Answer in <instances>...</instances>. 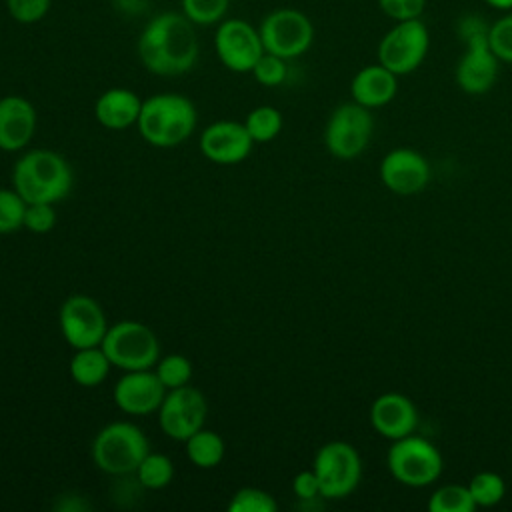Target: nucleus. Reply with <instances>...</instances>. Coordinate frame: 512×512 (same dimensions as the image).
<instances>
[{
    "mask_svg": "<svg viewBox=\"0 0 512 512\" xmlns=\"http://www.w3.org/2000/svg\"><path fill=\"white\" fill-rule=\"evenodd\" d=\"M136 52L150 74L182 76L200 56L196 26L182 12H160L144 24Z\"/></svg>",
    "mask_w": 512,
    "mask_h": 512,
    "instance_id": "nucleus-1",
    "label": "nucleus"
},
{
    "mask_svg": "<svg viewBox=\"0 0 512 512\" xmlns=\"http://www.w3.org/2000/svg\"><path fill=\"white\" fill-rule=\"evenodd\" d=\"M72 180L66 158L46 148L26 152L12 170L14 190L26 204H56L64 200L72 188Z\"/></svg>",
    "mask_w": 512,
    "mask_h": 512,
    "instance_id": "nucleus-2",
    "label": "nucleus"
},
{
    "mask_svg": "<svg viewBox=\"0 0 512 512\" xmlns=\"http://www.w3.org/2000/svg\"><path fill=\"white\" fill-rule=\"evenodd\" d=\"M140 136L156 148H174L190 138L196 128V108L190 98L162 92L142 100L138 116Z\"/></svg>",
    "mask_w": 512,
    "mask_h": 512,
    "instance_id": "nucleus-3",
    "label": "nucleus"
},
{
    "mask_svg": "<svg viewBox=\"0 0 512 512\" xmlns=\"http://www.w3.org/2000/svg\"><path fill=\"white\" fill-rule=\"evenodd\" d=\"M150 452L146 434L132 422H110L92 440V460L110 476L134 474Z\"/></svg>",
    "mask_w": 512,
    "mask_h": 512,
    "instance_id": "nucleus-4",
    "label": "nucleus"
},
{
    "mask_svg": "<svg viewBox=\"0 0 512 512\" xmlns=\"http://www.w3.org/2000/svg\"><path fill=\"white\" fill-rule=\"evenodd\" d=\"M460 34L466 42V50L456 64V84L466 94H486L496 84L500 64L488 44V28L482 26L478 18H464Z\"/></svg>",
    "mask_w": 512,
    "mask_h": 512,
    "instance_id": "nucleus-5",
    "label": "nucleus"
},
{
    "mask_svg": "<svg viewBox=\"0 0 512 512\" xmlns=\"http://www.w3.org/2000/svg\"><path fill=\"white\" fill-rule=\"evenodd\" d=\"M386 464L392 478L410 488H426L442 474L444 462L440 450L418 434H408L392 440L386 454Z\"/></svg>",
    "mask_w": 512,
    "mask_h": 512,
    "instance_id": "nucleus-6",
    "label": "nucleus"
},
{
    "mask_svg": "<svg viewBox=\"0 0 512 512\" xmlns=\"http://www.w3.org/2000/svg\"><path fill=\"white\" fill-rule=\"evenodd\" d=\"M100 348L110 364L128 370H146L156 366L160 358V342L152 328L136 320H122L108 326Z\"/></svg>",
    "mask_w": 512,
    "mask_h": 512,
    "instance_id": "nucleus-7",
    "label": "nucleus"
},
{
    "mask_svg": "<svg viewBox=\"0 0 512 512\" xmlns=\"http://www.w3.org/2000/svg\"><path fill=\"white\" fill-rule=\"evenodd\" d=\"M312 470L320 482V496L326 500H340L358 488L362 460L350 442L332 440L318 448Z\"/></svg>",
    "mask_w": 512,
    "mask_h": 512,
    "instance_id": "nucleus-8",
    "label": "nucleus"
},
{
    "mask_svg": "<svg viewBox=\"0 0 512 512\" xmlns=\"http://www.w3.org/2000/svg\"><path fill=\"white\" fill-rule=\"evenodd\" d=\"M264 52L292 60L310 50L314 42V24L298 8H276L258 24Z\"/></svg>",
    "mask_w": 512,
    "mask_h": 512,
    "instance_id": "nucleus-9",
    "label": "nucleus"
},
{
    "mask_svg": "<svg viewBox=\"0 0 512 512\" xmlns=\"http://www.w3.org/2000/svg\"><path fill=\"white\" fill-rule=\"evenodd\" d=\"M374 118L370 108L358 102H344L336 106L324 128L326 150L338 160H352L360 156L370 144Z\"/></svg>",
    "mask_w": 512,
    "mask_h": 512,
    "instance_id": "nucleus-10",
    "label": "nucleus"
},
{
    "mask_svg": "<svg viewBox=\"0 0 512 512\" xmlns=\"http://www.w3.org/2000/svg\"><path fill=\"white\" fill-rule=\"evenodd\" d=\"M430 48V34L420 18L396 22L378 44V62L396 76L414 72L426 58Z\"/></svg>",
    "mask_w": 512,
    "mask_h": 512,
    "instance_id": "nucleus-11",
    "label": "nucleus"
},
{
    "mask_svg": "<svg viewBox=\"0 0 512 512\" xmlns=\"http://www.w3.org/2000/svg\"><path fill=\"white\" fill-rule=\"evenodd\" d=\"M214 50L224 68L236 74L252 72L258 58L264 54L258 26L244 18H224L216 24Z\"/></svg>",
    "mask_w": 512,
    "mask_h": 512,
    "instance_id": "nucleus-12",
    "label": "nucleus"
},
{
    "mask_svg": "<svg viewBox=\"0 0 512 512\" xmlns=\"http://www.w3.org/2000/svg\"><path fill=\"white\" fill-rule=\"evenodd\" d=\"M208 404L204 394L194 386H180L166 392L158 408L160 430L178 442H186L194 432L204 428Z\"/></svg>",
    "mask_w": 512,
    "mask_h": 512,
    "instance_id": "nucleus-13",
    "label": "nucleus"
},
{
    "mask_svg": "<svg viewBox=\"0 0 512 512\" xmlns=\"http://www.w3.org/2000/svg\"><path fill=\"white\" fill-rule=\"evenodd\" d=\"M58 320H60V332L64 340L74 350L100 346L108 330V322L102 306L86 294L68 296L60 306Z\"/></svg>",
    "mask_w": 512,
    "mask_h": 512,
    "instance_id": "nucleus-14",
    "label": "nucleus"
},
{
    "mask_svg": "<svg viewBox=\"0 0 512 512\" xmlns=\"http://www.w3.org/2000/svg\"><path fill=\"white\" fill-rule=\"evenodd\" d=\"M382 184L396 196H414L422 192L430 178L432 168L424 154L414 148L390 150L378 168Z\"/></svg>",
    "mask_w": 512,
    "mask_h": 512,
    "instance_id": "nucleus-15",
    "label": "nucleus"
},
{
    "mask_svg": "<svg viewBox=\"0 0 512 512\" xmlns=\"http://www.w3.org/2000/svg\"><path fill=\"white\" fill-rule=\"evenodd\" d=\"M166 388L160 382L158 374L152 368L146 370H128L114 384L112 398L114 404L132 416H146L160 408Z\"/></svg>",
    "mask_w": 512,
    "mask_h": 512,
    "instance_id": "nucleus-16",
    "label": "nucleus"
},
{
    "mask_svg": "<svg viewBox=\"0 0 512 512\" xmlns=\"http://www.w3.org/2000/svg\"><path fill=\"white\" fill-rule=\"evenodd\" d=\"M252 146L244 122L236 120L212 122L200 134V152L214 164H238L248 158Z\"/></svg>",
    "mask_w": 512,
    "mask_h": 512,
    "instance_id": "nucleus-17",
    "label": "nucleus"
},
{
    "mask_svg": "<svg viewBox=\"0 0 512 512\" xmlns=\"http://www.w3.org/2000/svg\"><path fill=\"white\" fill-rule=\"evenodd\" d=\"M368 418L372 428L388 440L408 436L418 426V410L414 402L400 392H384L376 396Z\"/></svg>",
    "mask_w": 512,
    "mask_h": 512,
    "instance_id": "nucleus-18",
    "label": "nucleus"
},
{
    "mask_svg": "<svg viewBox=\"0 0 512 512\" xmlns=\"http://www.w3.org/2000/svg\"><path fill=\"white\" fill-rule=\"evenodd\" d=\"M36 110L30 100L18 94L0 98V150L18 152L34 136Z\"/></svg>",
    "mask_w": 512,
    "mask_h": 512,
    "instance_id": "nucleus-19",
    "label": "nucleus"
},
{
    "mask_svg": "<svg viewBox=\"0 0 512 512\" xmlns=\"http://www.w3.org/2000/svg\"><path fill=\"white\" fill-rule=\"evenodd\" d=\"M396 92H398V76L386 66H382L380 62L360 68L350 82L352 100L370 110L392 102Z\"/></svg>",
    "mask_w": 512,
    "mask_h": 512,
    "instance_id": "nucleus-20",
    "label": "nucleus"
},
{
    "mask_svg": "<svg viewBox=\"0 0 512 512\" xmlns=\"http://www.w3.org/2000/svg\"><path fill=\"white\" fill-rule=\"evenodd\" d=\"M142 100L130 88H108L94 104L98 124L108 130H126L138 122Z\"/></svg>",
    "mask_w": 512,
    "mask_h": 512,
    "instance_id": "nucleus-21",
    "label": "nucleus"
},
{
    "mask_svg": "<svg viewBox=\"0 0 512 512\" xmlns=\"http://www.w3.org/2000/svg\"><path fill=\"white\" fill-rule=\"evenodd\" d=\"M112 364L100 346L80 348L70 360V376L78 386L94 388L102 384L110 372Z\"/></svg>",
    "mask_w": 512,
    "mask_h": 512,
    "instance_id": "nucleus-22",
    "label": "nucleus"
},
{
    "mask_svg": "<svg viewBox=\"0 0 512 512\" xmlns=\"http://www.w3.org/2000/svg\"><path fill=\"white\" fill-rule=\"evenodd\" d=\"M224 440L214 430L200 428L190 438H186V456L198 468H216L224 458Z\"/></svg>",
    "mask_w": 512,
    "mask_h": 512,
    "instance_id": "nucleus-23",
    "label": "nucleus"
},
{
    "mask_svg": "<svg viewBox=\"0 0 512 512\" xmlns=\"http://www.w3.org/2000/svg\"><path fill=\"white\" fill-rule=\"evenodd\" d=\"M136 480L142 488L160 490L166 488L174 478V464L162 452H148L136 468Z\"/></svg>",
    "mask_w": 512,
    "mask_h": 512,
    "instance_id": "nucleus-24",
    "label": "nucleus"
},
{
    "mask_svg": "<svg viewBox=\"0 0 512 512\" xmlns=\"http://www.w3.org/2000/svg\"><path fill=\"white\" fill-rule=\"evenodd\" d=\"M430 512H474L478 506L468 490V484H444L428 498Z\"/></svg>",
    "mask_w": 512,
    "mask_h": 512,
    "instance_id": "nucleus-25",
    "label": "nucleus"
},
{
    "mask_svg": "<svg viewBox=\"0 0 512 512\" xmlns=\"http://www.w3.org/2000/svg\"><path fill=\"white\" fill-rule=\"evenodd\" d=\"M244 126L254 142H270L282 130V114L274 106H256L248 112Z\"/></svg>",
    "mask_w": 512,
    "mask_h": 512,
    "instance_id": "nucleus-26",
    "label": "nucleus"
},
{
    "mask_svg": "<svg viewBox=\"0 0 512 512\" xmlns=\"http://www.w3.org/2000/svg\"><path fill=\"white\" fill-rule=\"evenodd\" d=\"M468 490H470L476 506L490 508V506H496L502 502V498L506 494V482L500 474H496L492 470H482L470 478Z\"/></svg>",
    "mask_w": 512,
    "mask_h": 512,
    "instance_id": "nucleus-27",
    "label": "nucleus"
},
{
    "mask_svg": "<svg viewBox=\"0 0 512 512\" xmlns=\"http://www.w3.org/2000/svg\"><path fill=\"white\" fill-rule=\"evenodd\" d=\"M230 8V0H180V12L194 26H216L220 24Z\"/></svg>",
    "mask_w": 512,
    "mask_h": 512,
    "instance_id": "nucleus-28",
    "label": "nucleus"
},
{
    "mask_svg": "<svg viewBox=\"0 0 512 512\" xmlns=\"http://www.w3.org/2000/svg\"><path fill=\"white\" fill-rule=\"evenodd\" d=\"M160 378V382L164 384L166 390L172 388H180L186 386L192 378V364L186 356L182 354H168L162 360L156 362V370H154Z\"/></svg>",
    "mask_w": 512,
    "mask_h": 512,
    "instance_id": "nucleus-29",
    "label": "nucleus"
},
{
    "mask_svg": "<svg viewBox=\"0 0 512 512\" xmlns=\"http://www.w3.org/2000/svg\"><path fill=\"white\" fill-rule=\"evenodd\" d=\"M276 508L274 496L254 486L236 490L228 502V512H276Z\"/></svg>",
    "mask_w": 512,
    "mask_h": 512,
    "instance_id": "nucleus-30",
    "label": "nucleus"
},
{
    "mask_svg": "<svg viewBox=\"0 0 512 512\" xmlns=\"http://www.w3.org/2000/svg\"><path fill=\"white\" fill-rule=\"evenodd\" d=\"M26 206L28 204L14 188H0V234H10L24 226Z\"/></svg>",
    "mask_w": 512,
    "mask_h": 512,
    "instance_id": "nucleus-31",
    "label": "nucleus"
},
{
    "mask_svg": "<svg viewBox=\"0 0 512 512\" xmlns=\"http://www.w3.org/2000/svg\"><path fill=\"white\" fill-rule=\"evenodd\" d=\"M252 76L258 84L262 86H268V88H274V86H280L286 76H288V66H286V60L280 58V56H274L270 52H264L258 62L254 64L252 68Z\"/></svg>",
    "mask_w": 512,
    "mask_h": 512,
    "instance_id": "nucleus-32",
    "label": "nucleus"
},
{
    "mask_svg": "<svg viewBox=\"0 0 512 512\" xmlns=\"http://www.w3.org/2000/svg\"><path fill=\"white\" fill-rule=\"evenodd\" d=\"M488 44L500 62L512 64V12L488 26Z\"/></svg>",
    "mask_w": 512,
    "mask_h": 512,
    "instance_id": "nucleus-33",
    "label": "nucleus"
},
{
    "mask_svg": "<svg viewBox=\"0 0 512 512\" xmlns=\"http://www.w3.org/2000/svg\"><path fill=\"white\" fill-rule=\"evenodd\" d=\"M52 8V0H6L8 16L18 24H36Z\"/></svg>",
    "mask_w": 512,
    "mask_h": 512,
    "instance_id": "nucleus-34",
    "label": "nucleus"
},
{
    "mask_svg": "<svg viewBox=\"0 0 512 512\" xmlns=\"http://www.w3.org/2000/svg\"><path fill=\"white\" fill-rule=\"evenodd\" d=\"M56 224V210L54 204H28L24 212V228L34 234H46Z\"/></svg>",
    "mask_w": 512,
    "mask_h": 512,
    "instance_id": "nucleus-35",
    "label": "nucleus"
},
{
    "mask_svg": "<svg viewBox=\"0 0 512 512\" xmlns=\"http://www.w3.org/2000/svg\"><path fill=\"white\" fill-rule=\"evenodd\" d=\"M426 0H378V8L388 18L402 22V20H414L420 18L424 12Z\"/></svg>",
    "mask_w": 512,
    "mask_h": 512,
    "instance_id": "nucleus-36",
    "label": "nucleus"
},
{
    "mask_svg": "<svg viewBox=\"0 0 512 512\" xmlns=\"http://www.w3.org/2000/svg\"><path fill=\"white\" fill-rule=\"evenodd\" d=\"M292 490L294 494L304 500V502H310V500H316L320 496V482H318V476L314 470H302L294 476L292 480Z\"/></svg>",
    "mask_w": 512,
    "mask_h": 512,
    "instance_id": "nucleus-37",
    "label": "nucleus"
},
{
    "mask_svg": "<svg viewBox=\"0 0 512 512\" xmlns=\"http://www.w3.org/2000/svg\"><path fill=\"white\" fill-rule=\"evenodd\" d=\"M114 6L128 16H136L142 14L148 8V0H112Z\"/></svg>",
    "mask_w": 512,
    "mask_h": 512,
    "instance_id": "nucleus-38",
    "label": "nucleus"
},
{
    "mask_svg": "<svg viewBox=\"0 0 512 512\" xmlns=\"http://www.w3.org/2000/svg\"><path fill=\"white\" fill-rule=\"evenodd\" d=\"M488 6L496 8V10H512V0H484Z\"/></svg>",
    "mask_w": 512,
    "mask_h": 512,
    "instance_id": "nucleus-39",
    "label": "nucleus"
}]
</instances>
